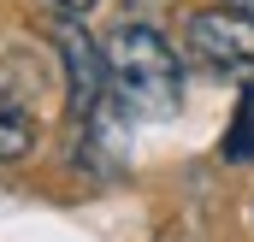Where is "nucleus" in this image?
<instances>
[{
  "instance_id": "obj_1",
  "label": "nucleus",
  "mask_w": 254,
  "mask_h": 242,
  "mask_svg": "<svg viewBox=\"0 0 254 242\" xmlns=\"http://www.w3.org/2000/svg\"><path fill=\"white\" fill-rule=\"evenodd\" d=\"M101 48H107V71H113V95L136 119H172L178 113V101H184V65H178L172 42L154 24H119Z\"/></svg>"
},
{
  "instance_id": "obj_2",
  "label": "nucleus",
  "mask_w": 254,
  "mask_h": 242,
  "mask_svg": "<svg viewBox=\"0 0 254 242\" xmlns=\"http://www.w3.org/2000/svg\"><path fill=\"white\" fill-rule=\"evenodd\" d=\"M54 42H60V60H65V83H71V119H77V130H89V124L107 113V101H113L107 48L89 42V30L77 24V12L54 30Z\"/></svg>"
},
{
  "instance_id": "obj_3",
  "label": "nucleus",
  "mask_w": 254,
  "mask_h": 242,
  "mask_svg": "<svg viewBox=\"0 0 254 242\" xmlns=\"http://www.w3.org/2000/svg\"><path fill=\"white\" fill-rule=\"evenodd\" d=\"M190 54L201 65H213V71H237V77H249L254 71V18L249 12H237V6H207V12H190Z\"/></svg>"
},
{
  "instance_id": "obj_4",
  "label": "nucleus",
  "mask_w": 254,
  "mask_h": 242,
  "mask_svg": "<svg viewBox=\"0 0 254 242\" xmlns=\"http://www.w3.org/2000/svg\"><path fill=\"white\" fill-rule=\"evenodd\" d=\"M36 148V124H30V107L24 101H12L6 89H0V160L12 166V160H24Z\"/></svg>"
},
{
  "instance_id": "obj_5",
  "label": "nucleus",
  "mask_w": 254,
  "mask_h": 242,
  "mask_svg": "<svg viewBox=\"0 0 254 242\" xmlns=\"http://www.w3.org/2000/svg\"><path fill=\"white\" fill-rule=\"evenodd\" d=\"M54 6H60V12H89L95 0H54Z\"/></svg>"
},
{
  "instance_id": "obj_6",
  "label": "nucleus",
  "mask_w": 254,
  "mask_h": 242,
  "mask_svg": "<svg viewBox=\"0 0 254 242\" xmlns=\"http://www.w3.org/2000/svg\"><path fill=\"white\" fill-rule=\"evenodd\" d=\"M225 6H237V12H249V18H254V0H225Z\"/></svg>"
}]
</instances>
